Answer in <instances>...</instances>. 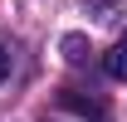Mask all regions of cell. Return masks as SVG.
Returning a JSON list of instances; mask_svg holds the SVG:
<instances>
[{
    "label": "cell",
    "instance_id": "4",
    "mask_svg": "<svg viewBox=\"0 0 127 122\" xmlns=\"http://www.w3.org/2000/svg\"><path fill=\"white\" fill-rule=\"evenodd\" d=\"M5 78H10V54L0 49V83H5Z\"/></svg>",
    "mask_w": 127,
    "mask_h": 122
},
{
    "label": "cell",
    "instance_id": "2",
    "mask_svg": "<svg viewBox=\"0 0 127 122\" xmlns=\"http://www.w3.org/2000/svg\"><path fill=\"white\" fill-rule=\"evenodd\" d=\"M108 73L117 78V83H127V39H117V44H112V54H108Z\"/></svg>",
    "mask_w": 127,
    "mask_h": 122
},
{
    "label": "cell",
    "instance_id": "1",
    "mask_svg": "<svg viewBox=\"0 0 127 122\" xmlns=\"http://www.w3.org/2000/svg\"><path fill=\"white\" fill-rule=\"evenodd\" d=\"M64 107H73V112H83V117L103 122V103H93V98H78V93H64Z\"/></svg>",
    "mask_w": 127,
    "mask_h": 122
},
{
    "label": "cell",
    "instance_id": "3",
    "mask_svg": "<svg viewBox=\"0 0 127 122\" xmlns=\"http://www.w3.org/2000/svg\"><path fill=\"white\" fill-rule=\"evenodd\" d=\"M88 54H93V49H88L83 34H64V59H68V63H83Z\"/></svg>",
    "mask_w": 127,
    "mask_h": 122
}]
</instances>
